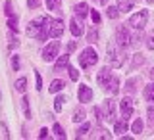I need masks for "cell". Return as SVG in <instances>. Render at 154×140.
<instances>
[{"mask_svg": "<svg viewBox=\"0 0 154 140\" xmlns=\"http://www.w3.org/2000/svg\"><path fill=\"white\" fill-rule=\"evenodd\" d=\"M108 52V61L112 67H122L123 65V52H122V46L116 42V44H108L106 48Z\"/></svg>", "mask_w": 154, "mask_h": 140, "instance_id": "obj_1", "label": "cell"}, {"mask_svg": "<svg viewBox=\"0 0 154 140\" xmlns=\"http://www.w3.org/2000/svg\"><path fill=\"white\" fill-rule=\"evenodd\" d=\"M96 61H98V54H96V50H94V48H91V46L85 48V50L79 54V65L83 67V69L94 65Z\"/></svg>", "mask_w": 154, "mask_h": 140, "instance_id": "obj_2", "label": "cell"}, {"mask_svg": "<svg viewBox=\"0 0 154 140\" xmlns=\"http://www.w3.org/2000/svg\"><path fill=\"white\" fill-rule=\"evenodd\" d=\"M146 19H148V12L146 10H141V12L133 13L131 19H129V25L133 29H139V31H143V27L146 25Z\"/></svg>", "mask_w": 154, "mask_h": 140, "instance_id": "obj_3", "label": "cell"}, {"mask_svg": "<svg viewBox=\"0 0 154 140\" xmlns=\"http://www.w3.org/2000/svg\"><path fill=\"white\" fill-rule=\"evenodd\" d=\"M116 42H118L122 48L131 46V33L125 29V25H119L118 31H116Z\"/></svg>", "mask_w": 154, "mask_h": 140, "instance_id": "obj_4", "label": "cell"}, {"mask_svg": "<svg viewBox=\"0 0 154 140\" xmlns=\"http://www.w3.org/2000/svg\"><path fill=\"white\" fill-rule=\"evenodd\" d=\"M58 52H60V42L58 40L50 42V44L45 46V50H42V60L45 61H54L58 58Z\"/></svg>", "mask_w": 154, "mask_h": 140, "instance_id": "obj_5", "label": "cell"}, {"mask_svg": "<svg viewBox=\"0 0 154 140\" xmlns=\"http://www.w3.org/2000/svg\"><path fill=\"white\" fill-rule=\"evenodd\" d=\"M104 119H108L110 123H116V104H114V100H106L104 102Z\"/></svg>", "mask_w": 154, "mask_h": 140, "instance_id": "obj_6", "label": "cell"}, {"mask_svg": "<svg viewBox=\"0 0 154 140\" xmlns=\"http://www.w3.org/2000/svg\"><path fill=\"white\" fill-rule=\"evenodd\" d=\"M62 35H64V21H62V19H52V23H50V37L58 38Z\"/></svg>", "mask_w": 154, "mask_h": 140, "instance_id": "obj_7", "label": "cell"}, {"mask_svg": "<svg viewBox=\"0 0 154 140\" xmlns=\"http://www.w3.org/2000/svg\"><path fill=\"white\" fill-rule=\"evenodd\" d=\"M119 108H122L123 117L129 119V117H131V113H133V100L129 98V96H125V98L122 100V104H119Z\"/></svg>", "mask_w": 154, "mask_h": 140, "instance_id": "obj_8", "label": "cell"}, {"mask_svg": "<svg viewBox=\"0 0 154 140\" xmlns=\"http://www.w3.org/2000/svg\"><path fill=\"white\" fill-rule=\"evenodd\" d=\"M77 96H79V102H91V100H93V90H91V86H87V85H79Z\"/></svg>", "mask_w": 154, "mask_h": 140, "instance_id": "obj_9", "label": "cell"}, {"mask_svg": "<svg viewBox=\"0 0 154 140\" xmlns=\"http://www.w3.org/2000/svg\"><path fill=\"white\" fill-rule=\"evenodd\" d=\"M69 31H71V35H73L75 38L81 37V35H83V23H81L77 17H73V19L69 21Z\"/></svg>", "mask_w": 154, "mask_h": 140, "instance_id": "obj_10", "label": "cell"}, {"mask_svg": "<svg viewBox=\"0 0 154 140\" xmlns=\"http://www.w3.org/2000/svg\"><path fill=\"white\" fill-rule=\"evenodd\" d=\"M110 79H112V73H110V69H108V67H102V69L98 71V77H96L98 85L106 88V85H108V81H110Z\"/></svg>", "mask_w": 154, "mask_h": 140, "instance_id": "obj_11", "label": "cell"}, {"mask_svg": "<svg viewBox=\"0 0 154 140\" xmlns=\"http://www.w3.org/2000/svg\"><path fill=\"white\" fill-rule=\"evenodd\" d=\"M127 129H129V125H127V119L125 117H122L119 121L114 123V133L118 134V136H123V134L127 133Z\"/></svg>", "mask_w": 154, "mask_h": 140, "instance_id": "obj_12", "label": "cell"}, {"mask_svg": "<svg viewBox=\"0 0 154 140\" xmlns=\"http://www.w3.org/2000/svg\"><path fill=\"white\" fill-rule=\"evenodd\" d=\"M41 23H42V19H41V21H31V23H29L27 35L29 37H38V35H41V31H42V25H41Z\"/></svg>", "mask_w": 154, "mask_h": 140, "instance_id": "obj_13", "label": "cell"}, {"mask_svg": "<svg viewBox=\"0 0 154 140\" xmlns=\"http://www.w3.org/2000/svg\"><path fill=\"white\" fill-rule=\"evenodd\" d=\"M106 90H108L110 94H118L119 92V79L116 75H112V79L108 81V85H106Z\"/></svg>", "mask_w": 154, "mask_h": 140, "instance_id": "obj_14", "label": "cell"}, {"mask_svg": "<svg viewBox=\"0 0 154 140\" xmlns=\"http://www.w3.org/2000/svg\"><path fill=\"white\" fill-rule=\"evenodd\" d=\"M67 64H69V56L64 54V56H58V60H56V64H54V71L58 73V71H62L64 67H67Z\"/></svg>", "mask_w": 154, "mask_h": 140, "instance_id": "obj_15", "label": "cell"}, {"mask_svg": "<svg viewBox=\"0 0 154 140\" xmlns=\"http://www.w3.org/2000/svg\"><path fill=\"white\" fill-rule=\"evenodd\" d=\"M133 4H135V0H118V8L122 13H127L133 8Z\"/></svg>", "mask_w": 154, "mask_h": 140, "instance_id": "obj_16", "label": "cell"}, {"mask_svg": "<svg viewBox=\"0 0 154 140\" xmlns=\"http://www.w3.org/2000/svg\"><path fill=\"white\" fill-rule=\"evenodd\" d=\"M73 10H75V13H77V17H79V19H81V17H85V16H87V13H89V6H87V4H85V2H81V4H77V6H75Z\"/></svg>", "mask_w": 154, "mask_h": 140, "instance_id": "obj_17", "label": "cell"}, {"mask_svg": "<svg viewBox=\"0 0 154 140\" xmlns=\"http://www.w3.org/2000/svg\"><path fill=\"white\" fill-rule=\"evenodd\" d=\"M64 81H60V79H54V81H52V83H50V86H48V90H50V92H60V90L62 88H64Z\"/></svg>", "mask_w": 154, "mask_h": 140, "instance_id": "obj_18", "label": "cell"}, {"mask_svg": "<svg viewBox=\"0 0 154 140\" xmlns=\"http://www.w3.org/2000/svg\"><path fill=\"white\" fill-rule=\"evenodd\" d=\"M144 98H146L148 102L154 104V83H150V85L144 86Z\"/></svg>", "mask_w": 154, "mask_h": 140, "instance_id": "obj_19", "label": "cell"}, {"mask_svg": "<svg viewBox=\"0 0 154 140\" xmlns=\"http://www.w3.org/2000/svg\"><path fill=\"white\" fill-rule=\"evenodd\" d=\"M21 109H23V115H25L27 119H31V109H29V98L27 96L21 98Z\"/></svg>", "mask_w": 154, "mask_h": 140, "instance_id": "obj_20", "label": "cell"}, {"mask_svg": "<svg viewBox=\"0 0 154 140\" xmlns=\"http://www.w3.org/2000/svg\"><path fill=\"white\" fill-rule=\"evenodd\" d=\"M25 88H27V79H25V77H19V79L16 81V90H17V92H25Z\"/></svg>", "mask_w": 154, "mask_h": 140, "instance_id": "obj_21", "label": "cell"}, {"mask_svg": "<svg viewBox=\"0 0 154 140\" xmlns=\"http://www.w3.org/2000/svg\"><path fill=\"white\" fill-rule=\"evenodd\" d=\"M143 127H144V125H143L141 119H135V123L131 125V133H135V134H141V133H143Z\"/></svg>", "mask_w": 154, "mask_h": 140, "instance_id": "obj_22", "label": "cell"}, {"mask_svg": "<svg viewBox=\"0 0 154 140\" xmlns=\"http://www.w3.org/2000/svg\"><path fill=\"white\" fill-rule=\"evenodd\" d=\"M119 13H122V12H119V8H118V6H110L108 10H106V16H108L110 19H116V17L119 16Z\"/></svg>", "mask_w": 154, "mask_h": 140, "instance_id": "obj_23", "label": "cell"}, {"mask_svg": "<svg viewBox=\"0 0 154 140\" xmlns=\"http://www.w3.org/2000/svg\"><path fill=\"white\" fill-rule=\"evenodd\" d=\"M137 83H139V81H137V79H129V81H127V83H125V90H127V92H129V94H133V92H135V90H137V86H135V85H137Z\"/></svg>", "mask_w": 154, "mask_h": 140, "instance_id": "obj_24", "label": "cell"}, {"mask_svg": "<svg viewBox=\"0 0 154 140\" xmlns=\"http://www.w3.org/2000/svg\"><path fill=\"white\" fill-rule=\"evenodd\" d=\"M8 27H10V31H16L17 33V16H10L8 17Z\"/></svg>", "mask_w": 154, "mask_h": 140, "instance_id": "obj_25", "label": "cell"}, {"mask_svg": "<svg viewBox=\"0 0 154 140\" xmlns=\"http://www.w3.org/2000/svg\"><path fill=\"white\" fill-rule=\"evenodd\" d=\"M52 131L56 133V136H58V138H66V133H64V129H62V125H60V123H54Z\"/></svg>", "mask_w": 154, "mask_h": 140, "instance_id": "obj_26", "label": "cell"}, {"mask_svg": "<svg viewBox=\"0 0 154 140\" xmlns=\"http://www.w3.org/2000/svg\"><path fill=\"white\" fill-rule=\"evenodd\" d=\"M144 64V58H143V54H135L133 56V69H135V67H139V65H143Z\"/></svg>", "mask_w": 154, "mask_h": 140, "instance_id": "obj_27", "label": "cell"}, {"mask_svg": "<svg viewBox=\"0 0 154 140\" xmlns=\"http://www.w3.org/2000/svg\"><path fill=\"white\" fill-rule=\"evenodd\" d=\"M96 40H98V33H96V29H91L89 35H87V42L93 44V42H96Z\"/></svg>", "mask_w": 154, "mask_h": 140, "instance_id": "obj_28", "label": "cell"}, {"mask_svg": "<svg viewBox=\"0 0 154 140\" xmlns=\"http://www.w3.org/2000/svg\"><path fill=\"white\" fill-rule=\"evenodd\" d=\"M64 102H66L64 96H58V98L54 100V109H56V112H62V108H64Z\"/></svg>", "mask_w": 154, "mask_h": 140, "instance_id": "obj_29", "label": "cell"}, {"mask_svg": "<svg viewBox=\"0 0 154 140\" xmlns=\"http://www.w3.org/2000/svg\"><path fill=\"white\" fill-rule=\"evenodd\" d=\"M89 129H91V125H89V123H83V125L79 127V131H77V138H79V136H85V134L89 133Z\"/></svg>", "mask_w": 154, "mask_h": 140, "instance_id": "obj_30", "label": "cell"}, {"mask_svg": "<svg viewBox=\"0 0 154 140\" xmlns=\"http://www.w3.org/2000/svg\"><path fill=\"white\" fill-rule=\"evenodd\" d=\"M62 4V0H46V8L48 10H58Z\"/></svg>", "mask_w": 154, "mask_h": 140, "instance_id": "obj_31", "label": "cell"}, {"mask_svg": "<svg viewBox=\"0 0 154 140\" xmlns=\"http://www.w3.org/2000/svg\"><path fill=\"white\" fill-rule=\"evenodd\" d=\"M73 121H75V123L85 121V112H83V109H77V112L73 113Z\"/></svg>", "mask_w": 154, "mask_h": 140, "instance_id": "obj_32", "label": "cell"}, {"mask_svg": "<svg viewBox=\"0 0 154 140\" xmlns=\"http://www.w3.org/2000/svg\"><path fill=\"white\" fill-rule=\"evenodd\" d=\"M146 48L148 50H154V31L148 35V38H146Z\"/></svg>", "mask_w": 154, "mask_h": 140, "instance_id": "obj_33", "label": "cell"}, {"mask_svg": "<svg viewBox=\"0 0 154 140\" xmlns=\"http://www.w3.org/2000/svg\"><path fill=\"white\" fill-rule=\"evenodd\" d=\"M67 71H69L71 81H77V79H79V73H77V69H73V67H67Z\"/></svg>", "mask_w": 154, "mask_h": 140, "instance_id": "obj_34", "label": "cell"}, {"mask_svg": "<svg viewBox=\"0 0 154 140\" xmlns=\"http://www.w3.org/2000/svg\"><path fill=\"white\" fill-rule=\"evenodd\" d=\"M91 17H93L94 23H100V13L96 12V10H93V12H91Z\"/></svg>", "mask_w": 154, "mask_h": 140, "instance_id": "obj_35", "label": "cell"}, {"mask_svg": "<svg viewBox=\"0 0 154 140\" xmlns=\"http://www.w3.org/2000/svg\"><path fill=\"white\" fill-rule=\"evenodd\" d=\"M12 67H14V71H17V69H19V58H17V56H14V58H12Z\"/></svg>", "mask_w": 154, "mask_h": 140, "instance_id": "obj_36", "label": "cell"}, {"mask_svg": "<svg viewBox=\"0 0 154 140\" xmlns=\"http://www.w3.org/2000/svg\"><path fill=\"white\" fill-rule=\"evenodd\" d=\"M38 4H41V0H27L29 8H38Z\"/></svg>", "mask_w": 154, "mask_h": 140, "instance_id": "obj_37", "label": "cell"}, {"mask_svg": "<svg viewBox=\"0 0 154 140\" xmlns=\"http://www.w3.org/2000/svg\"><path fill=\"white\" fill-rule=\"evenodd\" d=\"M35 81H37V90H41L42 88V79H41V75L35 73Z\"/></svg>", "mask_w": 154, "mask_h": 140, "instance_id": "obj_38", "label": "cell"}, {"mask_svg": "<svg viewBox=\"0 0 154 140\" xmlns=\"http://www.w3.org/2000/svg\"><path fill=\"white\" fill-rule=\"evenodd\" d=\"M4 12H6V16H8V17L14 13V12H12V4H10V2H6V10H4Z\"/></svg>", "mask_w": 154, "mask_h": 140, "instance_id": "obj_39", "label": "cell"}, {"mask_svg": "<svg viewBox=\"0 0 154 140\" xmlns=\"http://www.w3.org/2000/svg\"><path fill=\"white\" fill-rule=\"evenodd\" d=\"M94 115H96V119H98V121H102V119H104L102 117V112H100L98 108H94Z\"/></svg>", "mask_w": 154, "mask_h": 140, "instance_id": "obj_40", "label": "cell"}, {"mask_svg": "<svg viewBox=\"0 0 154 140\" xmlns=\"http://www.w3.org/2000/svg\"><path fill=\"white\" fill-rule=\"evenodd\" d=\"M48 136V129H41V133H38V138H46Z\"/></svg>", "mask_w": 154, "mask_h": 140, "instance_id": "obj_41", "label": "cell"}, {"mask_svg": "<svg viewBox=\"0 0 154 140\" xmlns=\"http://www.w3.org/2000/svg\"><path fill=\"white\" fill-rule=\"evenodd\" d=\"M148 117H150V123L154 125V108H148Z\"/></svg>", "mask_w": 154, "mask_h": 140, "instance_id": "obj_42", "label": "cell"}, {"mask_svg": "<svg viewBox=\"0 0 154 140\" xmlns=\"http://www.w3.org/2000/svg\"><path fill=\"white\" fill-rule=\"evenodd\" d=\"M94 2H98V4H106V0H94Z\"/></svg>", "mask_w": 154, "mask_h": 140, "instance_id": "obj_43", "label": "cell"}, {"mask_svg": "<svg viewBox=\"0 0 154 140\" xmlns=\"http://www.w3.org/2000/svg\"><path fill=\"white\" fill-rule=\"evenodd\" d=\"M150 77H152V79H154V67H152V69H150Z\"/></svg>", "mask_w": 154, "mask_h": 140, "instance_id": "obj_44", "label": "cell"}, {"mask_svg": "<svg viewBox=\"0 0 154 140\" xmlns=\"http://www.w3.org/2000/svg\"><path fill=\"white\" fill-rule=\"evenodd\" d=\"M146 2H150V4H152V2H154V0H146Z\"/></svg>", "mask_w": 154, "mask_h": 140, "instance_id": "obj_45", "label": "cell"}]
</instances>
